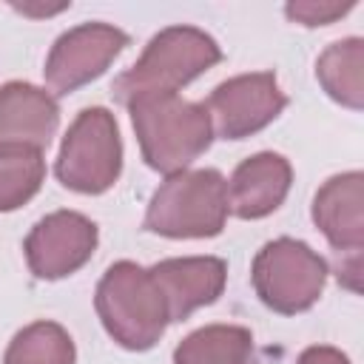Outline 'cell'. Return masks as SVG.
Segmentation results:
<instances>
[{
    "label": "cell",
    "mask_w": 364,
    "mask_h": 364,
    "mask_svg": "<svg viewBox=\"0 0 364 364\" xmlns=\"http://www.w3.org/2000/svg\"><path fill=\"white\" fill-rule=\"evenodd\" d=\"M125 108L139 154L156 173L173 176L188 171L213 142L210 117L202 102L182 100L179 94H142Z\"/></svg>",
    "instance_id": "1"
},
{
    "label": "cell",
    "mask_w": 364,
    "mask_h": 364,
    "mask_svg": "<svg viewBox=\"0 0 364 364\" xmlns=\"http://www.w3.org/2000/svg\"><path fill=\"white\" fill-rule=\"evenodd\" d=\"M97 316L105 333L131 353L151 350L168 330V304L148 267L122 259L114 262L94 293Z\"/></svg>",
    "instance_id": "2"
},
{
    "label": "cell",
    "mask_w": 364,
    "mask_h": 364,
    "mask_svg": "<svg viewBox=\"0 0 364 364\" xmlns=\"http://www.w3.org/2000/svg\"><path fill=\"white\" fill-rule=\"evenodd\" d=\"M222 63V46L196 26L156 31L139 60L114 80V97L128 105L142 94H176L199 74Z\"/></svg>",
    "instance_id": "3"
},
{
    "label": "cell",
    "mask_w": 364,
    "mask_h": 364,
    "mask_svg": "<svg viewBox=\"0 0 364 364\" xmlns=\"http://www.w3.org/2000/svg\"><path fill=\"white\" fill-rule=\"evenodd\" d=\"M228 213V179L216 168H188L154 191L142 228L165 239H213Z\"/></svg>",
    "instance_id": "4"
},
{
    "label": "cell",
    "mask_w": 364,
    "mask_h": 364,
    "mask_svg": "<svg viewBox=\"0 0 364 364\" xmlns=\"http://www.w3.org/2000/svg\"><path fill=\"white\" fill-rule=\"evenodd\" d=\"M54 173L63 188L85 196H100L117 185L122 173V139L117 117L108 108L91 105L74 117L60 142Z\"/></svg>",
    "instance_id": "5"
},
{
    "label": "cell",
    "mask_w": 364,
    "mask_h": 364,
    "mask_svg": "<svg viewBox=\"0 0 364 364\" xmlns=\"http://www.w3.org/2000/svg\"><path fill=\"white\" fill-rule=\"evenodd\" d=\"M327 262L318 256L307 242L293 236H279L253 259L250 282L259 296V301L279 313V316H296L310 310L327 284Z\"/></svg>",
    "instance_id": "6"
},
{
    "label": "cell",
    "mask_w": 364,
    "mask_h": 364,
    "mask_svg": "<svg viewBox=\"0 0 364 364\" xmlns=\"http://www.w3.org/2000/svg\"><path fill=\"white\" fill-rule=\"evenodd\" d=\"M310 216L338 256V282L358 293L364 247V173L344 171L330 176L316 191Z\"/></svg>",
    "instance_id": "7"
},
{
    "label": "cell",
    "mask_w": 364,
    "mask_h": 364,
    "mask_svg": "<svg viewBox=\"0 0 364 364\" xmlns=\"http://www.w3.org/2000/svg\"><path fill=\"white\" fill-rule=\"evenodd\" d=\"M131 37L111 26V23H80L68 31H63L48 57H46V85L48 94L57 97H68L77 88L88 85L91 80L102 77L108 71V65L128 48Z\"/></svg>",
    "instance_id": "8"
},
{
    "label": "cell",
    "mask_w": 364,
    "mask_h": 364,
    "mask_svg": "<svg viewBox=\"0 0 364 364\" xmlns=\"http://www.w3.org/2000/svg\"><path fill=\"white\" fill-rule=\"evenodd\" d=\"M287 102L290 100L273 71H250L219 82L202 105L210 117L213 136L239 142L264 131Z\"/></svg>",
    "instance_id": "9"
},
{
    "label": "cell",
    "mask_w": 364,
    "mask_h": 364,
    "mask_svg": "<svg viewBox=\"0 0 364 364\" xmlns=\"http://www.w3.org/2000/svg\"><path fill=\"white\" fill-rule=\"evenodd\" d=\"M97 225L77 210H54L34 222L23 242L28 270L40 282H57L85 267L97 250Z\"/></svg>",
    "instance_id": "10"
},
{
    "label": "cell",
    "mask_w": 364,
    "mask_h": 364,
    "mask_svg": "<svg viewBox=\"0 0 364 364\" xmlns=\"http://www.w3.org/2000/svg\"><path fill=\"white\" fill-rule=\"evenodd\" d=\"M148 273L162 290L171 324L213 304L228 284V264L219 256H173L156 262Z\"/></svg>",
    "instance_id": "11"
},
{
    "label": "cell",
    "mask_w": 364,
    "mask_h": 364,
    "mask_svg": "<svg viewBox=\"0 0 364 364\" xmlns=\"http://www.w3.org/2000/svg\"><path fill=\"white\" fill-rule=\"evenodd\" d=\"M60 128L57 100L23 80L0 85V148L46 151Z\"/></svg>",
    "instance_id": "12"
},
{
    "label": "cell",
    "mask_w": 364,
    "mask_h": 364,
    "mask_svg": "<svg viewBox=\"0 0 364 364\" xmlns=\"http://www.w3.org/2000/svg\"><path fill=\"white\" fill-rule=\"evenodd\" d=\"M293 185V165L276 151L242 159L228 182V210L239 219H264L282 208Z\"/></svg>",
    "instance_id": "13"
},
{
    "label": "cell",
    "mask_w": 364,
    "mask_h": 364,
    "mask_svg": "<svg viewBox=\"0 0 364 364\" xmlns=\"http://www.w3.org/2000/svg\"><path fill=\"white\" fill-rule=\"evenodd\" d=\"M279 350L256 344L242 324H205L173 347V364H270Z\"/></svg>",
    "instance_id": "14"
},
{
    "label": "cell",
    "mask_w": 364,
    "mask_h": 364,
    "mask_svg": "<svg viewBox=\"0 0 364 364\" xmlns=\"http://www.w3.org/2000/svg\"><path fill=\"white\" fill-rule=\"evenodd\" d=\"M316 80L333 102L350 111H361L364 108V40L344 37L330 43L316 60Z\"/></svg>",
    "instance_id": "15"
},
{
    "label": "cell",
    "mask_w": 364,
    "mask_h": 364,
    "mask_svg": "<svg viewBox=\"0 0 364 364\" xmlns=\"http://www.w3.org/2000/svg\"><path fill=\"white\" fill-rule=\"evenodd\" d=\"M77 347L68 330L57 321L40 318L14 333L3 364H74Z\"/></svg>",
    "instance_id": "16"
},
{
    "label": "cell",
    "mask_w": 364,
    "mask_h": 364,
    "mask_svg": "<svg viewBox=\"0 0 364 364\" xmlns=\"http://www.w3.org/2000/svg\"><path fill=\"white\" fill-rule=\"evenodd\" d=\"M46 182L43 151L0 148V213H11L31 202Z\"/></svg>",
    "instance_id": "17"
},
{
    "label": "cell",
    "mask_w": 364,
    "mask_h": 364,
    "mask_svg": "<svg viewBox=\"0 0 364 364\" xmlns=\"http://www.w3.org/2000/svg\"><path fill=\"white\" fill-rule=\"evenodd\" d=\"M353 9H355V0H347V3H338V0H290L284 6V14L290 23H299L304 28H316V26H330V23L341 20Z\"/></svg>",
    "instance_id": "18"
},
{
    "label": "cell",
    "mask_w": 364,
    "mask_h": 364,
    "mask_svg": "<svg viewBox=\"0 0 364 364\" xmlns=\"http://www.w3.org/2000/svg\"><path fill=\"white\" fill-rule=\"evenodd\" d=\"M296 364H350V358L338 350V347H330V344H313L307 350L299 353Z\"/></svg>",
    "instance_id": "19"
},
{
    "label": "cell",
    "mask_w": 364,
    "mask_h": 364,
    "mask_svg": "<svg viewBox=\"0 0 364 364\" xmlns=\"http://www.w3.org/2000/svg\"><path fill=\"white\" fill-rule=\"evenodd\" d=\"M17 11H23V14H31V17H40V14H57V11H63V9H68V3H57V6H14Z\"/></svg>",
    "instance_id": "20"
}]
</instances>
